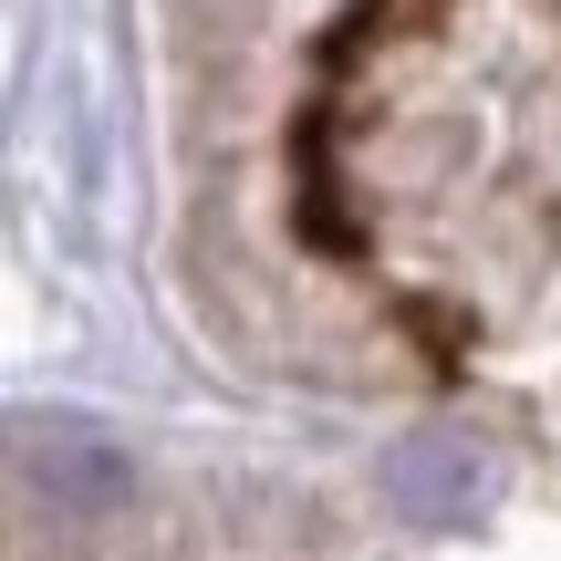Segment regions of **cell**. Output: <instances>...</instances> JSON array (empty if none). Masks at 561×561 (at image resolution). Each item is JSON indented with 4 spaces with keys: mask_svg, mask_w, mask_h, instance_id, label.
I'll list each match as a JSON object with an SVG mask.
<instances>
[{
    "mask_svg": "<svg viewBox=\"0 0 561 561\" xmlns=\"http://www.w3.org/2000/svg\"><path fill=\"white\" fill-rule=\"evenodd\" d=\"M11 479L53 520H104V510L136 500V458L115 437H94V426H73V416H21L11 426Z\"/></svg>",
    "mask_w": 561,
    "mask_h": 561,
    "instance_id": "cell-1",
    "label": "cell"
},
{
    "mask_svg": "<svg viewBox=\"0 0 561 561\" xmlns=\"http://www.w3.org/2000/svg\"><path fill=\"white\" fill-rule=\"evenodd\" d=\"M385 500L416 530H458L489 500V458L468 437H405V447H385Z\"/></svg>",
    "mask_w": 561,
    "mask_h": 561,
    "instance_id": "cell-2",
    "label": "cell"
}]
</instances>
